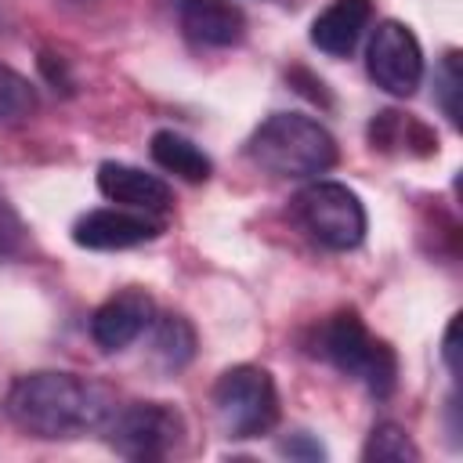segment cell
<instances>
[{
	"label": "cell",
	"instance_id": "d6986e66",
	"mask_svg": "<svg viewBox=\"0 0 463 463\" xmlns=\"http://www.w3.org/2000/svg\"><path fill=\"white\" fill-rule=\"evenodd\" d=\"M279 449H282L286 456H293V459H322V456H326L322 441H315L307 430H293Z\"/></svg>",
	"mask_w": 463,
	"mask_h": 463
},
{
	"label": "cell",
	"instance_id": "9a60e30c",
	"mask_svg": "<svg viewBox=\"0 0 463 463\" xmlns=\"http://www.w3.org/2000/svg\"><path fill=\"white\" fill-rule=\"evenodd\" d=\"M145 333H152L148 351H152V358L163 373H177L195 358V329L184 315H174V311L156 315Z\"/></svg>",
	"mask_w": 463,
	"mask_h": 463
},
{
	"label": "cell",
	"instance_id": "ffe728a7",
	"mask_svg": "<svg viewBox=\"0 0 463 463\" xmlns=\"http://www.w3.org/2000/svg\"><path fill=\"white\" fill-rule=\"evenodd\" d=\"M18 242H22V221H18V213L0 199V257L11 253Z\"/></svg>",
	"mask_w": 463,
	"mask_h": 463
},
{
	"label": "cell",
	"instance_id": "52a82bcc",
	"mask_svg": "<svg viewBox=\"0 0 463 463\" xmlns=\"http://www.w3.org/2000/svg\"><path fill=\"white\" fill-rule=\"evenodd\" d=\"M365 65L380 90H387L394 98H409L423 80V51H420L416 33L394 18L380 22L369 36Z\"/></svg>",
	"mask_w": 463,
	"mask_h": 463
},
{
	"label": "cell",
	"instance_id": "277c9868",
	"mask_svg": "<svg viewBox=\"0 0 463 463\" xmlns=\"http://www.w3.org/2000/svg\"><path fill=\"white\" fill-rule=\"evenodd\" d=\"M213 412L228 438H260L279 420V391L268 369L232 365L213 383Z\"/></svg>",
	"mask_w": 463,
	"mask_h": 463
},
{
	"label": "cell",
	"instance_id": "ba28073f",
	"mask_svg": "<svg viewBox=\"0 0 463 463\" xmlns=\"http://www.w3.org/2000/svg\"><path fill=\"white\" fill-rule=\"evenodd\" d=\"M159 232H163V221L152 213L127 210V206H98L72 224V242L83 250H130L159 239Z\"/></svg>",
	"mask_w": 463,
	"mask_h": 463
},
{
	"label": "cell",
	"instance_id": "44dd1931",
	"mask_svg": "<svg viewBox=\"0 0 463 463\" xmlns=\"http://www.w3.org/2000/svg\"><path fill=\"white\" fill-rule=\"evenodd\" d=\"M456 333H459V318H452L449 322V329H445V340H441V354H445V365H449V373H459V362H456Z\"/></svg>",
	"mask_w": 463,
	"mask_h": 463
},
{
	"label": "cell",
	"instance_id": "7a4b0ae2",
	"mask_svg": "<svg viewBox=\"0 0 463 463\" xmlns=\"http://www.w3.org/2000/svg\"><path fill=\"white\" fill-rule=\"evenodd\" d=\"M246 156L275 177H318L336 163V141L304 112H275L250 134Z\"/></svg>",
	"mask_w": 463,
	"mask_h": 463
},
{
	"label": "cell",
	"instance_id": "8fae6325",
	"mask_svg": "<svg viewBox=\"0 0 463 463\" xmlns=\"http://www.w3.org/2000/svg\"><path fill=\"white\" fill-rule=\"evenodd\" d=\"M181 33L199 47H232L246 36V14L232 0H174Z\"/></svg>",
	"mask_w": 463,
	"mask_h": 463
},
{
	"label": "cell",
	"instance_id": "5bb4252c",
	"mask_svg": "<svg viewBox=\"0 0 463 463\" xmlns=\"http://www.w3.org/2000/svg\"><path fill=\"white\" fill-rule=\"evenodd\" d=\"M148 148H152L156 166H163L166 174H174V177H181V181H188V184H203V181L213 174L210 156H206L192 137H184V134H177V130H156Z\"/></svg>",
	"mask_w": 463,
	"mask_h": 463
},
{
	"label": "cell",
	"instance_id": "5b68a950",
	"mask_svg": "<svg viewBox=\"0 0 463 463\" xmlns=\"http://www.w3.org/2000/svg\"><path fill=\"white\" fill-rule=\"evenodd\" d=\"M293 217L318 246H326L333 253L354 250L369 228L358 192H351L340 181H315V184L300 188L293 199Z\"/></svg>",
	"mask_w": 463,
	"mask_h": 463
},
{
	"label": "cell",
	"instance_id": "7c38bea8",
	"mask_svg": "<svg viewBox=\"0 0 463 463\" xmlns=\"http://www.w3.org/2000/svg\"><path fill=\"white\" fill-rule=\"evenodd\" d=\"M373 22V0H333L315 22H311V43L322 54L344 58L358 47L362 33Z\"/></svg>",
	"mask_w": 463,
	"mask_h": 463
},
{
	"label": "cell",
	"instance_id": "ac0fdd59",
	"mask_svg": "<svg viewBox=\"0 0 463 463\" xmlns=\"http://www.w3.org/2000/svg\"><path fill=\"white\" fill-rule=\"evenodd\" d=\"M459 90H463V65H459V51H449L434 72V94L441 112L449 116L452 127H459Z\"/></svg>",
	"mask_w": 463,
	"mask_h": 463
},
{
	"label": "cell",
	"instance_id": "e0dca14e",
	"mask_svg": "<svg viewBox=\"0 0 463 463\" xmlns=\"http://www.w3.org/2000/svg\"><path fill=\"white\" fill-rule=\"evenodd\" d=\"M36 112V90L33 83L14 72L11 65H0V123H18Z\"/></svg>",
	"mask_w": 463,
	"mask_h": 463
},
{
	"label": "cell",
	"instance_id": "4fadbf2b",
	"mask_svg": "<svg viewBox=\"0 0 463 463\" xmlns=\"http://www.w3.org/2000/svg\"><path fill=\"white\" fill-rule=\"evenodd\" d=\"M369 141L376 152H387V156H412V159H427L438 152V137L434 130L409 116V112H398V109H383L373 116L369 123Z\"/></svg>",
	"mask_w": 463,
	"mask_h": 463
},
{
	"label": "cell",
	"instance_id": "9c48e42d",
	"mask_svg": "<svg viewBox=\"0 0 463 463\" xmlns=\"http://www.w3.org/2000/svg\"><path fill=\"white\" fill-rule=\"evenodd\" d=\"M152 318H156L152 297L145 289H137V286H127V289L112 293L90 315V340L101 351H123V347H130L148 329Z\"/></svg>",
	"mask_w": 463,
	"mask_h": 463
},
{
	"label": "cell",
	"instance_id": "3957f363",
	"mask_svg": "<svg viewBox=\"0 0 463 463\" xmlns=\"http://www.w3.org/2000/svg\"><path fill=\"white\" fill-rule=\"evenodd\" d=\"M318 354L344 376L365 383L376 398H387L398 380V358L391 344L373 336L354 311H336L318 333Z\"/></svg>",
	"mask_w": 463,
	"mask_h": 463
},
{
	"label": "cell",
	"instance_id": "6da1fadb",
	"mask_svg": "<svg viewBox=\"0 0 463 463\" xmlns=\"http://www.w3.org/2000/svg\"><path fill=\"white\" fill-rule=\"evenodd\" d=\"M7 416L14 427H22L33 438L47 441H65V438H83L94 434L109 423L112 416V394L76 373H25L11 383L4 398Z\"/></svg>",
	"mask_w": 463,
	"mask_h": 463
},
{
	"label": "cell",
	"instance_id": "8992f818",
	"mask_svg": "<svg viewBox=\"0 0 463 463\" xmlns=\"http://www.w3.org/2000/svg\"><path fill=\"white\" fill-rule=\"evenodd\" d=\"M101 430L109 434V445L127 459H163L177 449L184 434V420L166 402H134L112 409Z\"/></svg>",
	"mask_w": 463,
	"mask_h": 463
},
{
	"label": "cell",
	"instance_id": "30bf717a",
	"mask_svg": "<svg viewBox=\"0 0 463 463\" xmlns=\"http://www.w3.org/2000/svg\"><path fill=\"white\" fill-rule=\"evenodd\" d=\"M98 192L116 206L141 210L152 217H163L174 206V192L163 177H156L141 166H130V163H116V159L98 166Z\"/></svg>",
	"mask_w": 463,
	"mask_h": 463
},
{
	"label": "cell",
	"instance_id": "2e32d148",
	"mask_svg": "<svg viewBox=\"0 0 463 463\" xmlns=\"http://www.w3.org/2000/svg\"><path fill=\"white\" fill-rule=\"evenodd\" d=\"M365 463H420V449L409 438L405 427L398 423H376L365 449H362Z\"/></svg>",
	"mask_w": 463,
	"mask_h": 463
}]
</instances>
